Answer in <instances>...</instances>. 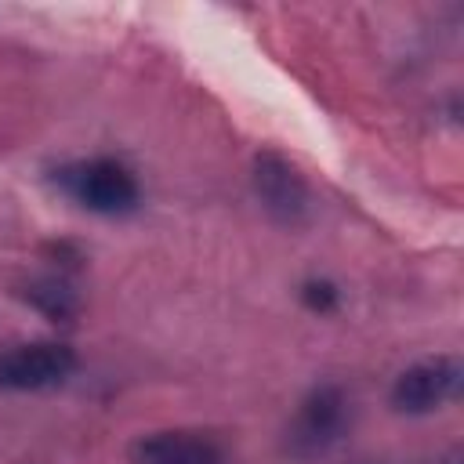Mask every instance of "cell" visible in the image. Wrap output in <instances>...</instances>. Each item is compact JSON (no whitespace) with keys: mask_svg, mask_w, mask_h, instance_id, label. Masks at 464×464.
<instances>
[{"mask_svg":"<svg viewBox=\"0 0 464 464\" xmlns=\"http://www.w3.org/2000/svg\"><path fill=\"white\" fill-rule=\"evenodd\" d=\"M58 185L62 192L80 203L91 214H130L138 207V178L109 156H94V160H80L58 170Z\"/></svg>","mask_w":464,"mask_h":464,"instance_id":"6da1fadb","label":"cell"},{"mask_svg":"<svg viewBox=\"0 0 464 464\" xmlns=\"http://www.w3.org/2000/svg\"><path fill=\"white\" fill-rule=\"evenodd\" d=\"M22 297L47 319L54 323H65L80 312V294L72 290V283L65 276H40V279H29L22 286Z\"/></svg>","mask_w":464,"mask_h":464,"instance_id":"52a82bcc","label":"cell"},{"mask_svg":"<svg viewBox=\"0 0 464 464\" xmlns=\"http://www.w3.org/2000/svg\"><path fill=\"white\" fill-rule=\"evenodd\" d=\"M460 381H464V366L457 355H431L420 359L413 366H406L395 384H392V406L399 413L420 417V413H435L442 406H450L460 395Z\"/></svg>","mask_w":464,"mask_h":464,"instance_id":"7a4b0ae2","label":"cell"},{"mask_svg":"<svg viewBox=\"0 0 464 464\" xmlns=\"http://www.w3.org/2000/svg\"><path fill=\"white\" fill-rule=\"evenodd\" d=\"M134 464H225V450L203 431H149L130 442Z\"/></svg>","mask_w":464,"mask_h":464,"instance_id":"8992f818","label":"cell"},{"mask_svg":"<svg viewBox=\"0 0 464 464\" xmlns=\"http://www.w3.org/2000/svg\"><path fill=\"white\" fill-rule=\"evenodd\" d=\"M76 352L62 341H25L0 352V388L7 392H47L72 377Z\"/></svg>","mask_w":464,"mask_h":464,"instance_id":"3957f363","label":"cell"},{"mask_svg":"<svg viewBox=\"0 0 464 464\" xmlns=\"http://www.w3.org/2000/svg\"><path fill=\"white\" fill-rule=\"evenodd\" d=\"M254 192L279 225H301L312 214V192L294 163L276 152L254 156Z\"/></svg>","mask_w":464,"mask_h":464,"instance_id":"5b68a950","label":"cell"},{"mask_svg":"<svg viewBox=\"0 0 464 464\" xmlns=\"http://www.w3.org/2000/svg\"><path fill=\"white\" fill-rule=\"evenodd\" d=\"M344 420H348V399H344V392L337 384H319L297 406L286 442H290V450L297 457H315V453H323L326 446H334L341 439Z\"/></svg>","mask_w":464,"mask_h":464,"instance_id":"277c9868","label":"cell"},{"mask_svg":"<svg viewBox=\"0 0 464 464\" xmlns=\"http://www.w3.org/2000/svg\"><path fill=\"white\" fill-rule=\"evenodd\" d=\"M301 301H304V308L326 315V312H334L341 304V290L330 279H304L301 283Z\"/></svg>","mask_w":464,"mask_h":464,"instance_id":"ba28073f","label":"cell"}]
</instances>
